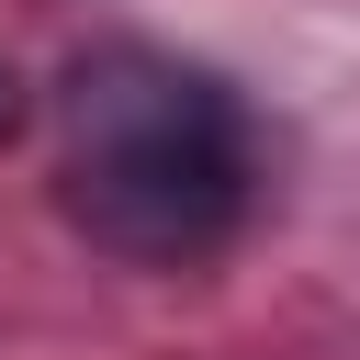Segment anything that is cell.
Segmentation results:
<instances>
[{
    "mask_svg": "<svg viewBox=\"0 0 360 360\" xmlns=\"http://www.w3.org/2000/svg\"><path fill=\"white\" fill-rule=\"evenodd\" d=\"M45 112H56V202L101 259L191 270L248 225L259 135L214 68L169 56L146 34H101L56 68Z\"/></svg>",
    "mask_w": 360,
    "mask_h": 360,
    "instance_id": "1",
    "label": "cell"
},
{
    "mask_svg": "<svg viewBox=\"0 0 360 360\" xmlns=\"http://www.w3.org/2000/svg\"><path fill=\"white\" fill-rule=\"evenodd\" d=\"M22 135V79H11V56H0V146Z\"/></svg>",
    "mask_w": 360,
    "mask_h": 360,
    "instance_id": "2",
    "label": "cell"
}]
</instances>
